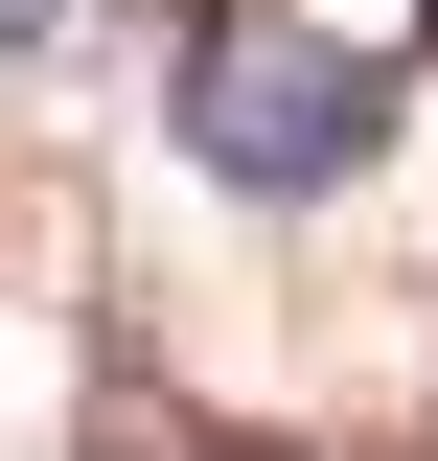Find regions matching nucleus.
<instances>
[{"instance_id": "nucleus-1", "label": "nucleus", "mask_w": 438, "mask_h": 461, "mask_svg": "<svg viewBox=\"0 0 438 461\" xmlns=\"http://www.w3.org/2000/svg\"><path fill=\"white\" fill-rule=\"evenodd\" d=\"M162 139L185 185H231V208H346V185L392 162V69L324 47V23H277V0H208L162 69Z\"/></svg>"}]
</instances>
